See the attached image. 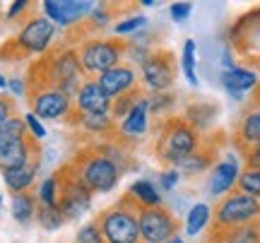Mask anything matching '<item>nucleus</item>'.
<instances>
[{
    "mask_svg": "<svg viewBox=\"0 0 260 243\" xmlns=\"http://www.w3.org/2000/svg\"><path fill=\"white\" fill-rule=\"evenodd\" d=\"M56 37V24L44 15H29L15 37H10L0 46V60L19 63L31 56H44Z\"/></svg>",
    "mask_w": 260,
    "mask_h": 243,
    "instance_id": "nucleus-1",
    "label": "nucleus"
},
{
    "mask_svg": "<svg viewBox=\"0 0 260 243\" xmlns=\"http://www.w3.org/2000/svg\"><path fill=\"white\" fill-rule=\"evenodd\" d=\"M31 159H41L39 140L27 132L24 118L12 116L0 125V171L24 166Z\"/></svg>",
    "mask_w": 260,
    "mask_h": 243,
    "instance_id": "nucleus-2",
    "label": "nucleus"
},
{
    "mask_svg": "<svg viewBox=\"0 0 260 243\" xmlns=\"http://www.w3.org/2000/svg\"><path fill=\"white\" fill-rule=\"evenodd\" d=\"M104 243H140L138 226V200L125 193L113 207L96 217Z\"/></svg>",
    "mask_w": 260,
    "mask_h": 243,
    "instance_id": "nucleus-3",
    "label": "nucleus"
},
{
    "mask_svg": "<svg viewBox=\"0 0 260 243\" xmlns=\"http://www.w3.org/2000/svg\"><path fill=\"white\" fill-rule=\"evenodd\" d=\"M70 166L92 193H109L121 178V166L113 159H109L106 154H102L96 147L80 152L70 161Z\"/></svg>",
    "mask_w": 260,
    "mask_h": 243,
    "instance_id": "nucleus-4",
    "label": "nucleus"
},
{
    "mask_svg": "<svg viewBox=\"0 0 260 243\" xmlns=\"http://www.w3.org/2000/svg\"><path fill=\"white\" fill-rule=\"evenodd\" d=\"M198 132L186 118H169L157 137V152L159 161L164 164H181V161L190 157L193 152H198Z\"/></svg>",
    "mask_w": 260,
    "mask_h": 243,
    "instance_id": "nucleus-5",
    "label": "nucleus"
},
{
    "mask_svg": "<svg viewBox=\"0 0 260 243\" xmlns=\"http://www.w3.org/2000/svg\"><path fill=\"white\" fill-rule=\"evenodd\" d=\"M128 51V44L118 37L111 39H84L80 44V65L84 75H102L106 70L118 65L123 53Z\"/></svg>",
    "mask_w": 260,
    "mask_h": 243,
    "instance_id": "nucleus-6",
    "label": "nucleus"
},
{
    "mask_svg": "<svg viewBox=\"0 0 260 243\" xmlns=\"http://www.w3.org/2000/svg\"><path fill=\"white\" fill-rule=\"evenodd\" d=\"M58 178V207L63 212L65 222H75L92 207V190L84 186L80 176L73 171L70 164H65L63 168L56 171Z\"/></svg>",
    "mask_w": 260,
    "mask_h": 243,
    "instance_id": "nucleus-7",
    "label": "nucleus"
},
{
    "mask_svg": "<svg viewBox=\"0 0 260 243\" xmlns=\"http://www.w3.org/2000/svg\"><path fill=\"white\" fill-rule=\"evenodd\" d=\"M260 217V202L246 193H232L224 197L214 210V226L217 229H234V226L251 224Z\"/></svg>",
    "mask_w": 260,
    "mask_h": 243,
    "instance_id": "nucleus-8",
    "label": "nucleus"
},
{
    "mask_svg": "<svg viewBox=\"0 0 260 243\" xmlns=\"http://www.w3.org/2000/svg\"><path fill=\"white\" fill-rule=\"evenodd\" d=\"M138 226L140 238L147 243H167L178 231L176 217L164 207H142L138 205Z\"/></svg>",
    "mask_w": 260,
    "mask_h": 243,
    "instance_id": "nucleus-9",
    "label": "nucleus"
},
{
    "mask_svg": "<svg viewBox=\"0 0 260 243\" xmlns=\"http://www.w3.org/2000/svg\"><path fill=\"white\" fill-rule=\"evenodd\" d=\"M142 77L154 92H167L176 80V58L171 51L149 53L142 60Z\"/></svg>",
    "mask_w": 260,
    "mask_h": 243,
    "instance_id": "nucleus-10",
    "label": "nucleus"
},
{
    "mask_svg": "<svg viewBox=\"0 0 260 243\" xmlns=\"http://www.w3.org/2000/svg\"><path fill=\"white\" fill-rule=\"evenodd\" d=\"M29 106L31 113L37 116L39 121H58V118H68L73 113V99L60 94L58 89H39V92H27Z\"/></svg>",
    "mask_w": 260,
    "mask_h": 243,
    "instance_id": "nucleus-11",
    "label": "nucleus"
},
{
    "mask_svg": "<svg viewBox=\"0 0 260 243\" xmlns=\"http://www.w3.org/2000/svg\"><path fill=\"white\" fill-rule=\"evenodd\" d=\"M44 17L51 19L53 24L60 27H75L80 19L89 17L94 10V3H82V0H46L44 5Z\"/></svg>",
    "mask_w": 260,
    "mask_h": 243,
    "instance_id": "nucleus-12",
    "label": "nucleus"
},
{
    "mask_svg": "<svg viewBox=\"0 0 260 243\" xmlns=\"http://www.w3.org/2000/svg\"><path fill=\"white\" fill-rule=\"evenodd\" d=\"M96 84L113 101V99H118V96L135 89V70L130 65H116L111 70L102 73V75H96Z\"/></svg>",
    "mask_w": 260,
    "mask_h": 243,
    "instance_id": "nucleus-13",
    "label": "nucleus"
},
{
    "mask_svg": "<svg viewBox=\"0 0 260 243\" xmlns=\"http://www.w3.org/2000/svg\"><path fill=\"white\" fill-rule=\"evenodd\" d=\"M111 99L104 94L96 80H84L75 94V111L77 113H111Z\"/></svg>",
    "mask_w": 260,
    "mask_h": 243,
    "instance_id": "nucleus-14",
    "label": "nucleus"
},
{
    "mask_svg": "<svg viewBox=\"0 0 260 243\" xmlns=\"http://www.w3.org/2000/svg\"><path fill=\"white\" fill-rule=\"evenodd\" d=\"M39 166H41V159H31V161H27L24 166L5 168V171H0V173H3V181H5V186H8L10 193H12V195H19V193H27L29 188H31Z\"/></svg>",
    "mask_w": 260,
    "mask_h": 243,
    "instance_id": "nucleus-15",
    "label": "nucleus"
},
{
    "mask_svg": "<svg viewBox=\"0 0 260 243\" xmlns=\"http://www.w3.org/2000/svg\"><path fill=\"white\" fill-rule=\"evenodd\" d=\"M210 243H260V224L251 222V224L234 226V229H217V226H212Z\"/></svg>",
    "mask_w": 260,
    "mask_h": 243,
    "instance_id": "nucleus-16",
    "label": "nucleus"
},
{
    "mask_svg": "<svg viewBox=\"0 0 260 243\" xmlns=\"http://www.w3.org/2000/svg\"><path fill=\"white\" fill-rule=\"evenodd\" d=\"M147 116H149L147 96H142L128 111V116L121 121L118 135H121V137H140V135H145V130H147Z\"/></svg>",
    "mask_w": 260,
    "mask_h": 243,
    "instance_id": "nucleus-17",
    "label": "nucleus"
},
{
    "mask_svg": "<svg viewBox=\"0 0 260 243\" xmlns=\"http://www.w3.org/2000/svg\"><path fill=\"white\" fill-rule=\"evenodd\" d=\"M68 121L82 128L84 132L89 135H106V132H113V118L111 113H77L73 109V113L68 116Z\"/></svg>",
    "mask_w": 260,
    "mask_h": 243,
    "instance_id": "nucleus-18",
    "label": "nucleus"
},
{
    "mask_svg": "<svg viewBox=\"0 0 260 243\" xmlns=\"http://www.w3.org/2000/svg\"><path fill=\"white\" fill-rule=\"evenodd\" d=\"M239 164L236 161H222V164H217L212 171V176H210V193L212 195H222L226 190H232V186L239 181Z\"/></svg>",
    "mask_w": 260,
    "mask_h": 243,
    "instance_id": "nucleus-19",
    "label": "nucleus"
},
{
    "mask_svg": "<svg viewBox=\"0 0 260 243\" xmlns=\"http://www.w3.org/2000/svg\"><path fill=\"white\" fill-rule=\"evenodd\" d=\"M255 82H258L255 73H251V70H243V67H232V70L222 73V84L226 87V92L232 94V96H236V99H241L243 92L253 89V87H255Z\"/></svg>",
    "mask_w": 260,
    "mask_h": 243,
    "instance_id": "nucleus-20",
    "label": "nucleus"
},
{
    "mask_svg": "<svg viewBox=\"0 0 260 243\" xmlns=\"http://www.w3.org/2000/svg\"><path fill=\"white\" fill-rule=\"evenodd\" d=\"M37 197L31 195V193H19V195H12V217H15V222L19 224H29L34 217H37Z\"/></svg>",
    "mask_w": 260,
    "mask_h": 243,
    "instance_id": "nucleus-21",
    "label": "nucleus"
},
{
    "mask_svg": "<svg viewBox=\"0 0 260 243\" xmlns=\"http://www.w3.org/2000/svg\"><path fill=\"white\" fill-rule=\"evenodd\" d=\"M130 195L135 197L138 205H142V207H159V202H161L157 188L152 186L149 181H135L130 186Z\"/></svg>",
    "mask_w": 260,
    "mask_h": 243,
    "instance_id": "nucleus-22",
    "label": "nucleus"
},
{
    "mask_svg": "<svg viewBox=\"0 0 260 243\" xmlns=\"http://www.w3.org/2000/svg\"><path fill=\"white\" fill-rule=\"evenodd\" d=\"M210 222V207L205 202H198V205L190 207V212L186 217V234L188 236H198Z\"/></svg>",
    "mask_w": 260,
    "mask_h": 243,
    "instance_id": "nucleus-23",
    "label": "nucleus"
},
{
    "mask_svg": "<svg viewBox=\"0 0 260 243\" xmlns=\"http://www.w3.org/2000/svg\"><path fill=\"white\" fill-rule=\"evenodd\" d=\"M37 222L41 224V229L46 231H56L65 224V217L60 212V207H46V205H39L37 207Z\"/></svg>",
    "mask_w": 260,
    "mask_h": 243,
    "instance_id": "nucleus-24",
    "label": "nucleus"
},
{
    "mask_svg": "<svg viewBox=\"0 0 260 243\" xmlns=\"http://www.w3.org/2000/svg\"><path fill=\"white\" fill-rule=\"evenodd\" d=\"M239 137H241L243 142H251V145L260 142V109L258 111H251L241 121V125H239Z\"/></svg>",
    "mask_w": 260,
    "mask_h": 243,
    "instance_id": "nucleus-25",
    "label": "nucleus"
},
{
    "mask_svg": "<svg viewBox=\"0 0 260 243\" xmlns=\"http://www.w3.org/2000/svg\"><path fill=\"white\" fill-rule=\"evenodd\" d=\"M142 96H145V94L135 87L133 92L123 94V96H118V99H113V103H111V118H125V116H128V111L140 101V99H142Z\"/></svg>",
    "mask_w": 260,
    "mask_h": 243,
    "instance_id": "nucleus-26",
    "label": "nucleus"
},
{
    "mask_svg": "<svg viewBox=\"0 0 260 243\" xmlns=\"http://www.w3.org/2000/svg\"><path fill=\"white\" fill-rule=\"evenodd\" d=\"M239 193H246L258 200L260 197V168H246L243 173H239Z\"/></svg>",
    "mask_w": 260,
    "mask_h": 243,
    "instance_id": "nucleus-27",
    "label": "nucleus"
},
{
    "mask_svg": "<svg viewBox=\"0 0 260 243\" xmlns=\"http://www.w3.org/2000/svg\"><path fill=\"white\" fill-rule=\"evenodd\" d=\"M39 205H46V207H56L58 205V178L56 173L48 176L41 188H39Z\"/></svg>",
    "mask_w": 260,
    "mask_h": 243,
    "instance_id": "nucleus-28",
    "label": "nucleus"
},
{
    "mask_svg": "<svg viewBox=\"0 0 260 243\" xmlns=\"http://www.w3.org/2000/svg\"><path fill=\"white\" fill-rule=\"evenodd\" d=\"M207 164H210V154H203V152H193L190 157H186V159L178 164V173H198V171H203V168H207Z\"/></svg>",
    "mask_w": 260,
    "mask_h": 243,
    "instance_id": "nucleus-29",
    "label": "nucleus"
},
{
    "mask_svg": "<svg viewBox=\"0 0 260 243\" xmlns=\"http://www.w3.org/2000/svg\"><path fill=\"white\" fill-rule=\"evenodd\" d=\"M147 27V17L145 15H135V17H128L123 19V22H118L116 24V29H113V34L118 39L128 37V34H135V31H140V29Z\"/></svg>",
    "mask_w": 260,
    "mask_h": 243,
    "instance_id": "nucleus-30",
    "label": "nucleus"
},
{
    "mask_svg": "<svg viewBox=\"0 0 260 243\" xmlns=\"http://www.w3.org/2000/svg\"><path fill=\"white\" fill-rule=\"evenodd\" d=\"M183 73H186L190 87H198V77H195V41L188 39L183 44Z\"/></svg>",
    "mask_w": 260,
    "mask_h": 243,
    "instance_id": "nucleus-31",
    "label": "nucleus"
},
{
    "mask_svg": "<svg viewBox=\"0 0 260 243\" xmlns=\"http://www.w3.org/2000/svg\"><path fill=\"white\" fill-rule=\"evenodd\" d=\"M75 243H104L102 231H99L96 222H92V224H84L82 229L77 231V236H75Z\"/></svg>",
    "mask_w": 260,
    "mask_h": 243,
    "instance_id": "nucleus-32",
    "label": "nucleus"
},
{
    "mask_svg": "<svg viewBox=\"0 0 260 243\" xmlns=\"http://www.w3.org/2000/svg\"><path fill=\"white\" fill-rule=\"evenodd\" d=\"M174 101V96L167 92H154L152 96H147V106H149V113H159L169 109V103Z\"/></svg>",
    "mask_w": 260,
    "mask_h": 243,
    "instance_id": "nucleus-33",
    "label": "nucleus"
},
{
    "mask_svg": "<svg viewBox=\"0 0 260 243\" xmlns=\"http://www.w3.org/2000/svg\"><path fill=\"white\" fill-rule=\"evenodd\" d=\"M24 125H27V132L34 137V140H44V137H46V128L41 125V121H39L31 111L24 113Z\"/></svg>",
    "mask_w": 260,
    "mask_h": 243,
    "instance_id": "nucleus-34",
    "label": "nucleus"
},
{
    "mask_svg": "<svg viewBox=\"0 0 260 243\" xmlns=\"http://www.w3.org/2000/svg\"><path fill=\"white\" fill-rule=\"evenodd\" d=\"M12 116H15V101L10 96H5V94H0V125L10 121Z\"/></svg>",
    "mask_w": 260,
    "mask_h": 243,
    "instance_id": "nucleus-35",
    "label": "nucleus"
},
{
    "mask_svg": "<svg viewBox=\"0 0 260 243\" xmlns=\"http://www.w3.org/2000/svg\"><path fill=\"white\" fill-rule=\"evenodd\" d=\"M190 15V3H174L171 5V19L174 22H186Z\"/></svg>",
    "mask_w": 260,
    "mask_h": 243,
    "instance_id": "nucleus-36",
    "label": "nucleus"
},
{
    "mask_svg": "<svg viewBox=\"0 0 260 243\" xmlns=\"http://www.w3.org/2000/svg\"><path fill=\"white\" fill-rule=\"evenodd\" d=\"M243 157L248 161V168H260V142L251 145V150L243 152Z\"/></svg>",
    "mask_w": 260,
    "mask_h": 243,
    "instance_id": "nucleus-37",
    "label": "nucleus"
},
{
    "mask_svg": "<svg viewBox=\"0 0 260 243\" xmlns=\"http://www.w3.org/2000/svg\"><path fill=\"white\" fill-rule=\"evenodd\" d=\"M29 5H31L29 0H17V3H12L5 17H8V19H17V17H22V15L27 12V8H29Z\"/></svg>",
    "mask_w": 260,
    "mask_h": 243,
    "instance_id": "nucleus-38",
    "label": "nucleus"
},
{
    "mask_svg": "<svg viewBox=\"0 0 260 243\" xmlns=\"http://www.w3.org/2000/svg\"><path fill=\"white\" fill-rule=\"evenodd\" d=\"M178 178H181L178 168H169V171H164V173H161V178H159V181H161V186L167 188V190H171V188L178 183Z\"/></svg>",
    "mask_w": 260,
    "mask_h": 243,
    "instance_id": "nucleus-39",
    "label": "nucleus"
},
{
    "mask_svg": "<svg viewBox=\"0 0 260 243\" xmlns=\"http://www.w3.org/2000/svg\"><path fill=\"white\" fill-rule=\"evenodd\" d=\"M8 87L12 94H17V96H24L27 94V82L22 80V77H12V80H8Z\"/></svg>",
    "mask_w": 260,
    "mask_h": 243,
    "instance_id": "nucleus-40",
    "label": "nucleus"
},
{
    "mask_svg": "<svg viewBox=\"0 0 260 243\" xmlns=\"http://www.w3.org/2000/svg\"><path fill=\"white\" fill-rule=\"evenodd\" d=\"M5 87H8V80H5V77L0 75V89H5Z\"/></svg>",
    "mask_w": 260,
    "mask_h": 243,
    "instance_id": "nucleus-41",
    "label": "nucleus"
},
{
    "mask_svg": "<svg viewBox=\"0 0 260 243\" xmlns=\"http://www.w3.org/2000/svg\"><path fill=\"white\" fill-rule=\"evenodd\" d=\"M167 243H186V241H183V238H178V236H174V238H171V241H167Z\"/></svg>",
    "mask_w": 260,
    "mask_h": 243,
    "instance_id": "nucleus-42",
    "label": "nucleus"
},
{
    "mask_svg": "<svg viewBox=\"0 0 260 243\" xmlns=\"http://www.w3.org/2000/svg\"><path fill=\"white\" fill-rule=\"evenodd\" d=\"M0 202H3V195H0Z\"/></svg>",
    "mask_w": 260,
    "mask_h": 243,
    "instance_id": "nucleus-43",
    "label": "nucleus"
}]
</instances>
